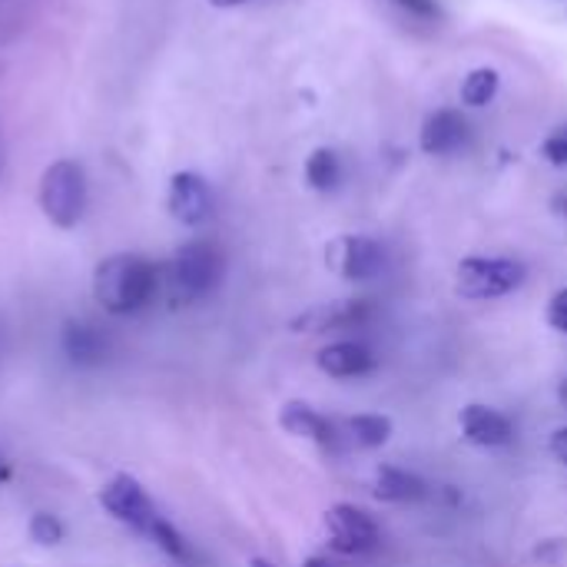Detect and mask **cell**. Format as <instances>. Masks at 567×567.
Instances as JSON below:
<instances>
[{
  "label": "cell",
  "mask_w": 567,
  "mask_h": 567,
  "mask_svg": "<svg viewBox=\"0 0 567 567\" xmlns=\"http://www.w3.org/2000/svg\"><path fill=\"white\" fill-rule=\"evenodd\" d=\"M159 289V269L133 252L110 256L93 272V296L110 316H133L153 302Z\"/></svg>",
  "instance_id": "cell-1"
},
{
  "label": "cell",
  "mask_w": 567,
  "mask_h": 567,
  "mask_svg": "<svg viewBox=\"0 0 567 567\" xmlns=\"http://www.w3.org/2000/svg\"><path fill=\"white\" fill-rule=\"evenodd\" d=\"M40 209L43 216L60 226L73 229L86 209V173L73 159H56L40 176Z\"/></svg>",
  "instance_id": "cell-2"
},
{
  "label": "cell",
  "mask_w": 567,
  "mask_h": 567,
  "mask_svg": "<svg viewBox=\"0 0 567 567\" xmlns=\"http://www.w3.org/2000/svg\"><path fill=\"white\" fill-rule=\"evenodd\" d=\"M223 279V252L209 239L186 243L169 262V289L176 302H193L213 292Z\"/></svg>",
  "instance_id": "cell-3"
},
{
  "label": "cell",
  "mask_w": 567,
  "mask_h": 567,
  "mask_svg": "<svg viewBox=\"0 0 567 567\" xmlns=\"http://www.w3.org/2000/svg\"><path fill=\"white\" fill-rule=\"evenodd\" d=\"M522 282H525V266L505 256H472V259H462L455 272V292L475 302L502 299L515 292Z\"/></svg>",
  "instance_id": "cell-4"
},
{
  "label": "cell",
  "mask_w": 567,
  "mask_h": 567,
  "mask_svg": "<svg viewBox=\"0 0 567 567\" xmlns=\"http://www.w3.org/2000/svg\"><path fill=\"white\" fill-rule=\"evenodd\" d=\"M322 528L329 538V548L339 555H365L379 545V525L372 522L369 512L339 502L322 515Z\"/></svg>",
  "instance_id": "cell-5"
},
{
  "label": "cell",
  "mask_w": 567,
  "mask_h": 567,
  "mask_svg": "<svg viewBox=\"0 0 567 567\" xmlns=\"http://www.w3.org/2000/svg\"><path fill=\"white\" fill-rule=\"evenodd\" d=\"M326 262L349 282H369L385 266V249L372 236H339L326 246Z\"/></svg>",
  "instance_id": "cell-6"
},
{
  "label": "cell",
  "mask_w": 567,
  "mask_h": 567,
  "mask_svg": "<svg viewBox=\"0 0 567 567\" xmlns=\"http://www.w3.org/2000/svg\"><path fill=\"white\" fill-rule=\"evenodd\" d=\"M100 505L126 528L150 535V528L156 525L159 512L153 508L150 495L143 492V485L133 475H116L103 492H100Z\"/></svg>",
  "instance_id": "cell-7"
},
{
  "label": "cell",
  "mask_w": 567,
  "mask_h": 567,
  "mask_svg": "<svg viewBox=\"0 0 567 567\" xmlns=\"http://www.w3.org/2000/svg\"><path fill=\"white\" fill-rule=\"evenodd\" d=\"M166 206L176 223L183 226H203L213 216V189L199 173H176L169 179Z\"/></svg>",
  "instance_id": "cell-8"
},
{
  "label": "cell",
  "mask_w": 567,
  "mask_h": 567,
  "mask_svg": "<svg viewBox=\"0 0 567 567\" xmlns=\"http://www.w3.org/2000/svg\"><path fill=\"white\" fill-rule=\"evenodd\" d=\"M458 425H462L465 442H472V445H478V449H502V445H508V442L515 439L512 422H508L498 409L478 405V402L462 409Z\"/></svg>",
  "instance_id": "cell-9"
},
{
  "label": "cell",
  "mask_w": 567,
  "mask_h": 567,
  "mask_svg": "<svg viewBox=\"0 0 567 567\" xmlns=\"http://www.w3.org/2000/svg\"><path fill=\"white\" fill-rule=\"evenodd\" d=\"M422 150L429 156H452L468 143V120L458 110H435L422 123Z\"/></svg>",
  "instance_id": "cell-10"
},
{
  "label": "cell",
  "mask_w": 567,
  "mask_h": 567,
  "mask_svg": "<svg viewBox=\"0 0 567 567\" xmlns=\"http://www.w3.org/2000/svg\"><path fill=\"white\" fill-rule=\"evenodd\" d=\"M369 299H339V302H326L316 306L309 312H302L296 319L299 332H332V329H352L362 326L369 319Z\"/></svg>",
  "instance_id": "cell-11"
},
{
  "label": "cell",
  "mask_w": 567,
  "mask_h": 567,
  "mask_svg": "<svg viewBox=\"0 0 567 567\" xmlns=\"http://www.w3.org/2000/svg\"><path fill=\"white\" fill-rule=\"evenodd\" d=\"M316 365L329 379H359L375 369V355L362 342H332V346L319 349Z\"/></svg>",
  "instance_id": "cell-12"
},
{
  "label": "cell",
  "mask_w": 567,
  "mask_h": 567,
  "mask_svg": "<svg viewBox=\"0 0 567 567\" xmlns=\"http://www.w3.org/2000/svg\"><path fill=\"white\" fill-rule=\"evenodd\" d=\"M279 425L286 435H292L299 442H312L319 449L332 445V422L309 402H286L279 412Z\"/></svg>",
  "instance_id": "cell-13"
},
{
  "label": "cell",
  "mask_w": 567,
  "mask_h": 567,
  "mask_svg": "<svg viewBox=\"0 0 567 567\" xmlns=\"http://www.w3.org/2000/svg\"><path fill=\"white\" fill-rule=\"evenodd\" d=\"M372 492L379 502H389V505H412V502H422L425 498V482L399 465H379L375 468V478H372Z\"/></svg>",
  "instance_id": "cell-14"
},
{
  "label": "cell",
  "mask_w": 567,
  "mask_h": 567,
  "mask_svg": "<svg viewBox=\"0 0 567 567\" xmlns=\"http://www.w3.org/2000/svg\"><path fill=\"white\" fill-rule=\"evenodd\" d=\"M63 352L76 365H96L106 355V336L90 322H66L63 329Z\"/></svg>",
  "instance_id": "cell-15"
},
{
  "label": "cell",
  "mask_w": 567,
  "mask_h": 567,
  "mask_svg": "<svg viewBox=\"0 0 567 567\" xmlns=\"http://www.w3.org/2000/svg\"><path fill=\"white\" fill-rule=\"evenodd\" d=\"M349 435L359 449H382L392 439V419L389 415H375V412H362L349 419Z\"/></svg>",
  "instance_id": "cell-16"
},
{
  "label": "cell",
  "mask_w": 567,
  "mask_h": 567,
  "mask_svg": "<svg viewBox=\"0 0 567 567\" xmlns=\"http://www.w3.org/2000/svg\"><path fill=\"white\" fill-rule=\"evenodd\" d=\"M498 86H502L498 70L495 66H478L462 83V103H468V106H488L498 96Z\"/></svg>",
  "instance_id": "cell-17"
},
{
  "label": "cell",
  "mask_w": 567,
  "mask_h": 567,
  "mask_svg": "<svg viewBox=\"0 0 567 567\" xmlns=\"http://www.w3.org/2000/svg\"><path fill=\"white\" fill-rule=\"evenodd\" d=\"M306 179H309V186L319 189V193L336 189L339 179H342V163H339V156H336L332 150H316V153L309 156V163H306Z\"/></svg>",
  "instance_id": "cell-18"
},
{
  "label": "cell",
  "mask_w": 567,
  "mask_h": 567,
  "mask_svg": "<svg viewBox=\"0 0 567 567\" xmlns=\"http://www.w3.org/2000/svg\"><path fill=\"white\" fill-rule=\"evenodd\" d=\"M159 551H166L169 558H176V561H189V548H186V542H183V535L159 515L156 518V525L150 528V535H146Z\"/></svg>",
  "instance_id": "cell-19"
},
{
  "label": "cell",
  "mask_w": 567,
  "mask_h": 567,
  "mask_svg": "<svg viewBox=\"0 0 567 567\" xmlns=\"http://www.w3.org/2000/svg\"><path fill=\"white\" fill-rule=\"evenodd\" d=\"M30 538L37 542V545H56L60 538H63V525L53 518V515H33L30 518Z\"/></svg>",
  "instance_id": "cell-20"
},
{
  "label": "cell",
  "mask_w": 567,
  "mask_h": 567,
  "mask_svg": "<svg viewBox=\"0 0 567 567\" xmlns=\"http://www.w3.org/2000/svg\"><path fill=\"white\" fill-rule=\"evenodd\" d=\"M542 153H545V159H548L551 166H567V126H558V130L545 140Z\"/></svg>",
  "instance_id": "cell-21"
},
{
  "label": "cell",
  "mask_w": 567,
  "mask_h": 567,
  "mask_svg": "<svg viewBox=\"0 0 567 567\" xmlns=\"http://www.w3.org/2000/svg\"><path fill=\"white\" fill-rule=\"evenodd\" d=\"M545 319H548V326H551L555 332L567 336V289H558V292L551 296V302H548V312H545Z\"/></svg>",
  "instance_id": "cell-22"
},
{
  "label": "cell",
  "mask_w": 567,
  "mask_h": 567,
  "mask_svg": "<svg viewBox=\"0 0 567 567\" xmlns=\"http://www.w3.org/2000/svg\"><path fill=\"white\" fill-rule=\"evenodd\" d=\"M402 10H409L412 17H422V20H432L439 17V3L435 0H395Z\"/></svg>",
  "instance_id": "cell-23"
},
{
  "label": "cell",
  "mask_w": 567,
  "mask_h": 567,
  "mask_svg": "<svg viewBox=\"0 0 567 567\" xmlns=\"http://www.w3.org/2000/svg\"><path fill=\"white\" fill-rule=\"evenodd\" d=\"M548 449H551V455H555V458H558L561 465H567V425H565V429H558V432L551 435Z\"/></svg>",
  "instance_id": "cell-24"
},
{
  "label": "cell",
  "mask_w": 567,
  "mask_h": 567,
  "mask_svg": "<svg viewBox=\"0 0 567 567\" xmlns=\"http://www.w3.org/2000/svg\"><path fill=\"white\" fill-rule=\"evenodd\" d=\"M213 7H239V3H246V0H209Z\"/></svg>",
  "instance_id": "cell-25"
},
{
  "label": "cell",
  "mask_w": 567,
  "mask_h": 567,
  "mask_svg": "<svg viewBox=\"0 0 567 567\" xmlns=\"http://www.w3.org/2000/svg\"><path fill=\"white\" fill-rule=\"evenodd\" d=\"M302 567H329V561H326V558H306V565Z\"/></svg>",
  "instance_id": "cell-26"
},
{
  "label": "cell",
  "mask_w": 567,
  "mask_h": 567,
  "mask_svg": "<svg viewBox=\"0 0 567 567\" xmlns=\"http://www.w3.org/2000/svg\"><path fill=\"white\" fill-rule=\"evenodd\" d=\"M555 209H558V213H565V216H567V193H565V196H558V199H555Z\"/></svg>",
  "instance_id": "cell-27"
},
{
  "label": "cell",
  "mask_w": 567,
  "mask_h": 567,
  "mask_svg": "<svg viewBox=\"0 0 567 567\" xmlns=\"http://www.w3.org/2000/svg\"><path fill=\"white\" fill-rule=\"evenodd\" d=\"M249 567H272V565H269L266 558H252V561H249Z\"/></svg>",
  "instance_id": "cell-28"
},
{
  "label": "cell",
  "mask_w": 567,
  "mask_h": 567,
  "mask_svg": "<svg viewBox=\"0 0 567 567\" xmlns=\"http://www.w3.org/2000/svg\"><path fill=\"white\" fill-rule=\"evenodd\" d=\"M7 478V465H3V458H0V482Z\"/></svg>",
  "instance_id": "cell-29"
}]
</instances>
